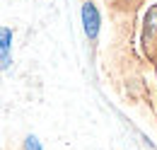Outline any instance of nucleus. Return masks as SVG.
Instances as JSON below:
<instances>
[{"label":"nucleus","mask_w":157,"mask_h":150,"mask_svg":"<svg viewBox=\"0 0 157 150\" xmlns=\"http://www.w3.org/2000/svg\"><path fill=\"white\" fill-rule=\"evenodd\" d=\"M82 27L90 41L99 37V12L92 2H82Z\"/></svg>","instance_id":"1"},{"label":"nucleus","mask_w":157,"mask_h":150,"mask_svg":"<svg viewBox=\"0 0 157 150\" xmlns=\"http://www.w3.org/2000/svg\"><path fill=\"white\" fill-rule=\"evenodd\" d=\"M10 46H12V32H10V27H2L0 29V53H2V70L5 73L10 70V63H12Z\"/></svg>","instance_id":"2"},{"label":"nucleus","mask_w":157,"mask_h":150,"mask_svg":"<svg viewBox=\"0 0 157 150\" xmlns=\"http://www.w3.org/2000/svg\"><path fill=\"white\" fill-rule=\"evenodd\" d=\"M24 150H41V143L36 136H29L27 140H24Z\"/></svg>","instance_id":"3"}]
</instances>
